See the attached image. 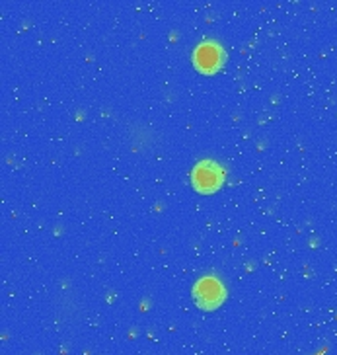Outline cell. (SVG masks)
Segmentation results:
<instances>
[{"label": "cell", "mask_w": 337, "mask_h": 355, "mask_svg": "<svg viewBox=\"0 0 337 355\" xmlns=\"http://www.w3.org/2000/svg\"><path fill=\"white\" fill-rule=\"evenodd\" d=\"M222 182H224V170L219 162H215L211 158L197 162L193 172H191L193 188L199 193H205V196L215 193L222 186Z\"/></svg>", "instance_id": "obj_1"}, {"label": "cell", "mask_w": 337, "mask_h": 355, "mask_svg": "<svg viewBox=\"0 0 337 355\" xmlns=\"http://www.w3.org/2000/svg\"><path fill=\"white\" fill-rule=\"evenodd\" d=\"M224 299H226L224 285L217 277H212V275L201 277L199 282L195 283V287H193V301L203 311L219 309L224 303Z\"/></svg>", "instance_id": "obj_2"}, {"label": "cell", "mask_w": 337, "mask_h": 355, "mask_svg": "<svg viewBox=\"0 0 337 355\" xmlns=\"http://www.w3.org/2000/svg\"><path fill=\"white\" fill-rule=\"evenodd\" d=\"M226 63V51L217 42H203L193 51V64L203 74H215Z\"/></svg>", "instance_id": "obj_3"}]
</instances>
